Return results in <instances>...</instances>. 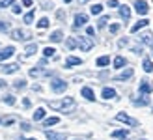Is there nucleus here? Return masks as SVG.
Returning a JSON list of instances; mask_svg holds the SVG:
<instances>
[{
  "label": "nucleus",
  "mask_w": 153,
  "mask_h": 140,
  "mask_svg": "<svg viewBox=\"0 0 153 140\" xmlns=\"http://www.w3.org/2000/svg\"><path fill=\"white\" fill-rule=\"evenodd\" d=\"M49 105L54 110H69V108L75 106V101H73V97H64L62 101H51Z\"/></svg>",
  "instance_id": "f257e3e1"
},
{
  "label": "nucleus",
  "mask_w": 153,
  "mask_h": 140,
  "mask_svg": "<svg viewBox=\"0 0 153 140\" xmlns=\"http://www.w3.org/2000/svg\"><path fill=\"white\" fill-rule=\"evenodd\" d=\"M51 88H52V92L62 93V92H65V88H67V82L62 80V79H54V80L51 82Z\"/></svg>",
  "instance_id": "f03ea898"
},
{
  "label": "nucleus",
  "mask_w": 153,
  "mask_h": 140,
  "mask_svg": "<svg viewBox=\"0 0 153 140\" xmlns=\"http://www.w3.org/2000/svg\"><path fill=\"white\" fill-rule=\"evenodd\" d=\"M0 71L6 73V75H11V73L19 71V66L17 64H2V66H0Z\"/></svg>",
  "instance_id": "7ed1b4c3"
},
{
  "label": "nucleus",
  "mask_w": 153,
  "mask_h": 140,
  "mask_svg": "<svg viewBox=\"0 0 153 140\" xmlns=\"http://www.w3.org/2000/svg\"><path fill=\"white\" fill-rule=\"evenodd\" d=\"M134 10H136V13L146 15V13L149 11V7H148V4L144 2V0H136V2H134Z\"/></svg>",
  "instance_id": "20e7f679"
},
{
  "label": "nucleus",
  "mask_w": 153,
  "mask_h": 140,
  "mask_svg": "<svg viewBox=\"0 0 153 140\" xmlns=\"http://www.w3.org/2000/svg\"><path fill=\"white\" fill-rule=\"evenodd\" d=\"M76 45H79L82 51H90L91 47H94V41H91V39H88V37H79V41H76Z\"/></svg>",
  "instance_id": "39448f33"
},
{
  "label": "nucleus",
  "mask_w": 153,
  "mask_h": 140,
  "mask_svg": "<svg viewBox=\"0 0 153 140\" xmlns=\"http://www.w3.org/2000/svg\"><path fill=\"white\" fill-rule=\"evenodd\" d=\"M86 22H88V15H84V13H76L75 15V28L84 26Z\"/></svg>",
  "instance_id": "423d86ee"
},
{
  "label": "nucleus",
  "mask_w": 153,
  "mask_h": 140,
  "mask_svg": "<svg viewBox=\"0 0 153 140\" xmlns=\"http://www.w3.org/2000/svg\"><path fill=\"white\" fill-rule=\"evenodd\" d=\"M116 120H118V121L127 123V125H136V121H134L133 118H129V116H127V114H123V112H120V114L116 116Z\"/></svg>",
  "instance_id": "0eeeda50"
},
{
  "label": "nucleus",
  "mask_w": 153,
  "mask_h": 140,
  "mask_svg": "<svg viewBox=\"0 0 153 140\" xmlns=\"http://www.w3.org/2000/svg\"><path fill=\"white\" fill-rule=\"evenodd\" d=\"M45 136H47V140H65L64 133H54V131H47Z\"/></svg>",
  "instance_id": "6e6552de"
},
{
  "label": "nucleus",
  "mask_w": 153,
  "mask_h": 140,
  "mask_svg": "<svg viewBox=\"0 0 153 140\" xmlns=\"http://www.w3.org/2000/svg\"><path fill=\"white\" fill-rule=\"evenodd\" d=\"M13 52H15V47H6V49L0 51V60H6V58L13 56Z\"/></svg>",
  "instance_id": "1a4fd4ad"
},
{
  "label": "nucleus",
  "mask_w": 153,
  "mask_h": 140,
  "mask_svg": "<svg viewBox=\"0 0 153 140\" xmlns=\"http://www.w3.org/2000/svg\"><path fill=\"white\" fill-rule=\"evenodd\" d=\"M120 15L123 21H129L131 19V10H129V6H120Z\"/></svg>",
  "instance_id": "9d476101"
},
{
  "label": "nucleus",
  "mask_w": 153,
  "mask_h": 140,
  "mask_svg": "<svg viewBox=\"0 0 153 140\" xmlns=\"http://www.w3.org/2000/svg\"><path fill=\"white\" fill-rule=\"evenodd\" d=\"M80 93H82V97H86L88 101H94V99H95L94 92H91V88H88V86H84V88L80 90Z\"/></svg>",
  "instance_id": "9b49d317"
},
{
  "label": "nucleus",
  "mask_w": 153,
  "mask_h": 140,
  "mask_svg": "<svg viewBox=\"0 0 153 140\" xmlns=\"http://www.w3.org/2000/svg\"><path fill=\"white\" fill-rule=\"evenodd\" d=\"M11 37H13V39H26V37H30V34L22 32V30H13V32H11Z\"/></svg>",
  "instance_id": "f8f14e48"
},
{
  "label": "nucleus",
  "mask_w": 153,
  "mask_h": 140,
  "mask_svg": "<svg viewBox=\"0 0 153 140\" xmlns=\"http://www.w3.org/2000/svg\"><path fill=\"white\" fill-rule=\"evenodd\" d=\"M131 77H133V69H131V67H127L121 75L116 77V80H127V79H131Z\"/></svg>",
  "instance_id": "ddd939ff"
},
{
  "label": "nucleus",
  "mask_w": 153,
  "mask_h": 140,
  "mask_svg": "<svg viewBox=\"0 0 153 140\" xmlns=\"http://www.w3.org/2000/svg\"><path fill=\"white\" fill-rule=\"evenodd\" d=\"M148 19H140L138 22H136V25H133V28H131V32H138L140 28H144V26H148Z\"/></svg>",
  "instance_id": "4468645a"
},
{
  "label": "nucleus",
  "mask_w": 153,
  "mask_h": 140,
  "mask_svg": "<svg viewBox=\"0 0 153 140\" xmlns=\"http://www.w3.org/2000/svg\"><path fill=\"white\" fill-rule=\"evenodd\" d=\"M80 64H82V60L76 58V56H69V58L65 60V66H67V67H71V66H80Z\"/></svg>",
  "instance_id": "2eb2a0df"
},
{
  "label": "nucleus",
  "mask_w": 153,
  "mask_h": 140,
  "mask_svg": "<svg viewBox=\"0 0 153 140\" xmlns=\"http://www.w3.org/2000/svg\"><path fill=\"white\" fill-rule=\"evenodd\" d=\"M140 41H142V43H146V45H149V47H153V36H151L149 32H146V34H142V36H140Z\"/></svg>",
  "instance_id": "dca6fc26"
},
{
  "label": "nucleus",
  "mask_w": 153,
  "mask_h": 140,
  "mask_svg": "<svg viewBox=\"0 0 153 140\" xmlns=\"http://www.w3.org/2000/svg\"><path fill=\"white\" fill-rule=\"evenodd\" d=\"M142 67H144V71H146V73H151V71H153V62H151L149 58H144Z\"/></svg>",
  "instance_id": "f3484780"
},
{
  "label": "nucleus",
  "mask_w": 153,
  "mask_h": 140,
  "mask_svg": "<svg viewBox=\"0 0 153 140\" xmlns=\"http://www.w3.org/2000/svg\"><path fill=\"white\" fill-rule=\"evenodd\" d=\"M140 92H142V93H149V92H153V84H149L148 80H144V82L140 84Z\"/></svg>",
  "instance_id": "a211bd4d"
},
{
  "label": "nucleus",
  "mask_w": 153,
  "mask_h": 140,
  "mask_svg": "<svg viewBox=\"0 0 153 140\" xmlns=\"http://www.w3.org/2000/svg\"><path fill=\"white\" fill-rule=\"evenodd\" d=\"M127 64V60L123 58V56H116V58H114V67H116V69H120V67H123Z\"/></svg>",
  "instance_id": "6ab92c4d"
},
{
  "label": "nucleus",
  "mask_w": 153,
  "mask_h": 140,
  "mask_svg": "<svg viewBox=\"0 0 153 140\" xmlns=\"http://www.w3.org/2000/svg\"><path fill=\"white\" fill-rule=\"evenodd\" d=\"M103 97H105V99H114V97H116V90L105 88V90H103Z\"/></svg>",
  "instance_id": "aec40b11"
},
{
  "label": "nucleus",
  "mask_w": 153,
  "mask_h": 140,
  "mask_svg": "<svg viewBox=\"0 0 153 140\" xmlns=\"http://www.w3.org/2000/svg\"><path fill=\"white\" fill-rule=\"evenodd\" d=\"M112 136H114V138H127V136H129V131H127V129L114 131V133H112Z\"/></svg>",
  "instance_id": "412c9836"
},
{
  "label": "nucleus",
  "mask_w": 153,
  "mask_h": 140,
  "mask_svg": "<svg viewBox=\"0 0 153 140\" xmlns=\"http://www.w3.org/2000/svg\"><path fill=\"white\" fill-rule=\"evenodd\" d=\"M58 121H60V118H56V116H52V118H47V120L43 121V125H45V127H51V125H56Z\"/></svg>",
  "instance_id": "4be33fe9"
},
{
  "label": "nucleus",
  "mask_w": 153,
  "mask_h": 140,
  "mask_svg": "<svg viewBox=\"0 0 153 140\" xmlns=\"http://www.w3.org/2000/svg\"><path fill=\"white\" fill-rule=\"evenodd\" d=\"M51 41H54V43H58V41H62V32L60 30H56V32H52L51 34V37H49Z\"/></svg>",
  "instance_id": "5701e85b"
},
{
  "label": "nucleus",
  "mask_w": 153,
  "mask_h": 140,
  "mask_svg": "<svg viewBox=\"0 0 153 140\" xmlns=\"http://www.w3.org/2000/svg\"><path fill=\"white\" fill-rule=\"evenodd\" d=\"M108 64H110V58H108V56L97 58V66H99V67H105V66H108Z\"/></svg>",
  "instance_id": "b1692460"
},
{
  "label": "nucleus",
  "mask_w": 153,
  "mask_h": 140,
  "mask_svg": "<svg viewBox=\"0 0 153 140\" xmlns=\"http://www.w3.org/2000/svg\"><path fill=\"white\" fill-rule=\"evenodd\" d=\"M43 118H45V108H37V110L34 112V120L39 121V120H43Z\"/></svg>",
  "instance_id": "393cba45"
},
{
  "label": "nucleus",
  "mask_w": 153,
  "mask_h": 140,
  "mask_svg": "<svg viewBox=\"0 0 153 140\" xmlns=\"http://www.w3.org/2000/svg\"><path fill=\"white\" fill-rule=\"evenodd\" d=\"M36 51H37V45H36V43H32V45H28L26 49H25V54H26V56H32Z\"/></svg>",
  "instance_id": "a878e982"
},
{
  "label": "nucleus",
  "mask_w": 153,
  "mask_h": 140,
  "mask_svg": "<svg viewBox=\"0 0 153 140\" xmlns=\"http://www.w3.org/2000/svg\"><path fill=\"white\" fill-rule=\"evenodd\" d=\"M90 11L94 13V15H99V13L103 11V6H101V4H94V6L90 7Z\"/></svg>",
  "instance_id": "bb28decb"
},
{
  "label": "nucleus",
  "mask_w": 153,
  "mask_h": 140,
  "mask_svg": "<svg viewBox=\"0 0 153 140\" xmlns=\"http://www.w3.org/2000/svg\"><path fill=\"white\" fill-rule=\"evenodd\" d=\"M54 49H52V47H45V49H43V54H45V56H54Z\"/></svg>",
  "instance_id": "cd10ccee"
},
{
  "label": "nucleus",
  "mask_w": 153,
  "mask_h": 140,
  "mask_svg": "<svg viewBox=\"0 0 153 140\" xmlns=\"http://www.w3.org/2000/svg\"><path fill=\"white\" fill-rule=\"evenodd\" d=\"M32 21H34V10L30 11V13H26V15H25V22H26V25H30Z\"/></svg>",
  "instance_id": "c85d7f7f"
},
{
  "label": "nucleus",
  "mask_w": 153,
  "mask_h": 140,
  "mask_svg": "<svg viewBox=\"0 0 153 140\" xmlns=\"http://www.w3.org/2000/svg\"><path fill=\"white\" fill-rule=\"evenodd\" d=\"M37 26H39V28H47V26H49V19H47V17H43L39 22H37Z\"/></svg>",
  "instance_id": "c756f323"
},
{
  "label": "nucleus",
  "mask_w": 153,
  "mask_h": 140,
  "mask_svg": "<svg viewBox=\"0 0 153 140\" xmlns=\"http://www.w3.org/2000/svg\"><path fill=\"white\" fill-rule=\"evenodd\" d=\"M4 103H7V105H15V97H13V95H6V97H4Z\"/></svg>",
  "instance_id": "7c9ffc66"
},
{
  "label": "nucleus",
  "mask_w": 153,
  "mask_h": 140,
  "mask_svg": "<svg viewBox=\"0 0 153 140\" xmlns=\"http://www.w3.org/2000/svg\"><path fill=\"white\" fill-rule=\"evenodd\" d=\"M15 2V0H0V7H7V6H11Z\"/></svg>",
  "instance_id": "2f4dec72"
},
{
  "label": "nucleus",
  "mask_w": 153,
  "mask_h": 140,
  "mask_svg": "<svg viewBox=\"0 0 153 140\" xmlns=\"http://www.w3.org/2000/svg\"><path fill=\"white\" fill-rule=\"evenodd\" d=\"M65 47H67V49H75V47H76V41H75V39H67V41H65Z\"/></svg>",
  "instance_id": "473e14b6"
},
{
  "label": "nucleus",
  "mask_w": 153,
  "mask_h": 140,
  "mask_svg": "<svg viewBox=\"0 0 153 140\" xmlns=\"http://www.w3.org/2000/svg\"><path fill=\"white\" fill-rule=\"evenodd\" d=\"M25 86H26V82H25V80H15V88H17V90L25 88Z\"/></svg>",
  "instance_id": "72a5a7b5"
},
{
  "label": "nucleus",
  "mask_w": 153,
  "mask_h": 140,
  "mask_svg": "<svg viewBox=\"0 0 153 140\" xmlns=\"http://www.w3.org/2000/svg\"><path fill=\"white\" fill-rule=\"evenodd\" d=\"M106 22H108V17H101V19H99V28H103Z\"/></svg>",
  "instance_id": "f704fd0d"
},
{
  "label": "nucleus",
  "mask_w": 153,
  "mask_h": 140,
  "mask_svg": "<svg viewBox=\"0 0 153 140\" xmlns=\"http://www.w3.org/2000/svg\"><path fill=\"white\" fill-rule=\"evenodd\" d=\"M118 30H120V25H112V26H110V32H112V34H116Z\"/></svg>",
  "instance_id": "c9c22d12"
},
{
  "label": "nucleus",
  "mask_w": 153,
  "mask_h": 140,
  "mask_svg": "<svg viewBox=\"0 0 153 140\" xmlns=\"http://www.w3.org/2000/svg\"><path fill=\"white\" fill-rule=\"evenodd\" d=\"M108 6L110 7H118L120 4H118V0H108Z\"/></svg>",
  "instance_id": "e433bc0d"
},
{
  "label": "nucleus",
  "mask_w": 153,
  "mask_h": 140,
  "mask_svg": "<svg viewBox=\"0 0 153 140\" xmlns=\"http://www.w3.org/2000/svg\"><path fill=\"white\" fill-rule=\"evenodd\" d=\"M0 30H2V32H6V30H7V22H2V21H0Z\"/></svg>",
  "instance_id": "4c0bfd02"
},
{
  "label": "nucleus",
  "mask_w": 153,
  "mask_h": 140,
  "mask_svg": "<svg viewBox=\"0 0 153 140\" xmlns=\"http://www.w3.org/2000/svg\"><path fill=\"white\" fill-rule=\"evenodd\" d=\"M21 127H22V131H28V129H30V123H26V121H22V123H21Z\"/></svg>",
  "instance_id": "58836bf2"
},
{
  "label": "nucleus",
  "mask_w": 153,
  "mask_h": 140,
  "mask_svg": "<svg viewBox=\"0 0 153 140\" xmlns=\"http://www.w3.org/2000/svg\"><path fill=\"white\" fill-rule=\"evenodd\" d=\"M13 13L19 15V13H21V6H13Z\"/></svg>",
  "instance_id": "ea45409f"
},
{
  "label": "nucleus",
  "mask_w": 153,
  "mask_h": 140,
  "mask_svg": "<svg viewBox=\"0 0 153 140\" xmlns=\"http://www.w3.org/2000/svg\"><path fill=\"white\" fill-rule=\"evenodd\" d=\"M86 32H88V36H94V32H95V30L91 28V26H88V28H86Z\"/></svg>",
  "instance_id": "a19ab883"
},
{
  "label": "nucleus",
  "mask_w": 153,
  "mask_h": 140,
  "mask_svg": "<svg viewBox=\"0 0 153 140\" xmlns=\"http://www.w3.org/2000/svg\"><path fill=\"white\" fill-rule=\"evenodd\" d=\"M13 121H15V120H13V118H7V120H6V121H4V123H6V125H11V123H13Z\"/></svg>",
  "instance_id": "79ce46f5"
},
{
  "label": "nucleus",
  "mask_w": 153,
  "mask_h": 140,
  "mask_svg": "<svg viewBox=\"0 0 153 140\" xmlns=\"http://www.w3.org/2000/svg\"><path fill=\"white\" fill-rule=\"evenodd\" d=\"M22 6H32V0H22Z\"/></svg>",
  "instance_id": "37998d69"
},
{
  "label": "nucleus",
  "mask_w": 153,
  "mask_h": 140,
  "mask_svg": "<svg viewBox=\"0 0 153 140\" xmlns=\"http://www.w3.org/2000/svg\"><path fill=\"white\" fill-rule=\"evenodd\" d=\"M22 105H25V106L28 108V106H30V101H28V99H22Z\"/></svg>",
  "instance_id": "c03bdc74"
},
{
  "label": "nucleus",
  "mask_w": 153,
  "mask_h": 140,
  "mask_svg": "<svg viewBox=\"0 0 153 140\" xmlns=\"http://www.w3.org/2000/svg\"><path fill=\"white\" fill-rule=\"evenodd\" d=\"M2 86H6V82H4V80H0V88H2Z\"/></svg>",
  "instance_id": "a18cd8bd"
},
{
  "label": "nucleus",
  "mask_w": 153,
  "mask_h": 140,
  "mask_svg": "<svg viewBox=\"0 0 153 140\" xmlns=\"http://www.w3.org/2000/svg\"><path fill=\"white\" fill-rule=\"evenodd\" d=\"M22 140H36V138H22Z\"/></svg>",
  "instance_id": "49530a36"
},
{
  "label": "nucleus",
  "mask_w": 153,
  "mask_h": 140,
  "mask_svg": "<svg viewBox=\"0 0 153 140\" xmlns=\"http://www.w3.org/2000/svg\"><path fill=\"white\" fill-rule=\"evenodd\" d=\"M64 2H71V0H64Z\"/></svg>",
  "instance_id": "de8ad7c7"
}]
</instances>
